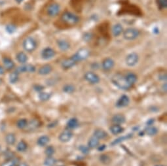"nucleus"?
<instances>
[{
	"label": "nucleus",
	"instance_id": "72a5a7b5",
	"mask_svg": "<svg viewBox=\"0 0 167 166\" xmlns=\"http://www.w3.org/2000/svg\"><path fill=\"white\" fill-rule=\"evenodd\" d=\"M28 123V122L26 118H21L17 122V126L19 129H24L27 127Z\"/></svg>",
	"mask_w": 167,
	"mask_h": 166
},
{
	"label": "nucleus",
	"instance_id": "4be33fe9",
	"mask_svg": "<svg viewBox=\"0 0 167 166\" xmlns=\"http://www.w3.org/2000/svg\"><path fill=\"white\" fill-rule=\"evenodd\" d=\"M110 130L111 133L113 135H118V134H120L123 132L124 128L119 124H114L110 128Z\"/></svg>",
	"mask_w": 167,
	"mask_h": 166
},
{
	"label": "nucleus",
	"instance_id": "6e6d98bb",
	"mask_svg": "<svg viewBox=\"0 0 167 166\" xmlns=\"http://www.w3.org/2000/svg\"><path fill=\"white\" fill-rule=\"evenodd\" d=\"M2 80L1 79V78H0V85H2Z\"/></svg>",
	"mask_w": 167,
	"mask_h": 166
},
{
	"label": "nucleus",
	"instance_id": "7ed1b4c3",
	"mask_svg": "<svg viewBox=\"0 0 167 166\" xmlns=\"http://www.w3.org/2000/svg\"><path fill=\"white\" fill-rule=\"evenodd\" d=\"M140 35L138 30L134 27H129L123 31V37L127 41H133L136 39Z\"/></svg>",
	"mask_w": 167,
	"mask_h": 166
},
{
	"label": "nucleus",
	"instance_id": "58836bf2",
	"mask_svg": "<svg viewBox=\"0 0 167 166\" xmlns=\"http://www.w3.org/2000/svg\"><path fill=\"white\" fill-rule=\"evenodd\" d=\"M54 148L53 146H49V147H47L45 151V155L47 156H52L54 154Z\"/></svg>",
	"mask_w": 167,
	"mask_h": 166
},
{
	"label": "nucleus",
	"instance_id": "c756f323",
	"mask_svg": "<svg viewBox=\"0 0 167 166\" xmlns=\"http://www.w3.org/2000/svg\"><path fill=\"white\" fill-rule=\"evenodd\" d=\"M51 94L48 93V92H39L38 97L39 99L42 101H47L50 100V98L51 97Z\"/></svg>",
	"mask_w": 167,
	"mask_h": 166
},
{
	"label": "nucleus",
	"instance_id": "9b49d317",
	"mask_svg": "<svg viewBox=\"0 0 167 166\" xmlns=\"http://www.w3.org/2000/svg\"><path fill=\"white\" fill-rule=\"evenodd\" d=\"M130 103V99L128 96L126 95H123L116 103V106L119 108L125 107L128 106Z\"/></svg>",
	"mask_w": 167,
	"mask_h": 166
},
{
	"label": "nucleus",
	"instance_id": "864d4df0",
	"mask_svg": "<svg viewBox=\"0 0 167 166\" xmlns=\"http://www.w3.org/2000/svg\"><path fill=\"white\" fill-rule=\"evenodd\" d=\"M17 166H29V165L26 163H21V164H19Z\"/></svg>",
	"mask_w": 167,
	"mask_h": 166
},
{
	"label": "nucleus",
	"instance_id": "cd10ccee",
	"mask_svg": "<svg viewBox=\"0 0 167 166\" xmlns=\"http://www.w3.org/2000/svg\"><path fill=\"white\" fill-rule=\"evenodd\" d=\"M5 142L9 145H13L16 142V136L14 133H8L5 137Z\"/></svg>",
	"mask_w": 167,
	"mask_h": 166
},
{
	"label": "nucleus",
	"instance_id": "a18cd8bd",
	"mask_svg": "<svg viewBox=\"0 0 167 166\" xmlns=\"http://www.w3.org/2000/svg\"><path fill=\"white\" fill-rule=\"evenodd\" d=\"M34 88L35 91H37V92H43V89H44V86L38 85L34 86Z\"/></svg>",
	"mask_w": 167,
	"mask_h": 166
},
{
	"label": "nucleus",
	"instance_id": "20e7f679",
	"mask_svg": "<svg viewBox=\"0 0 167 166\" xmlns=\"http://www.w3.org/2000/svg\"><path fill=\"white\" fill-rule=\"evenodd\" d=\"M23 48L28 53L33 52L37 47V43L35 39L31 37H26L23 41Z\"/></svg>",
	"mask_w": 167,
	"mask_h": 166
},
{
	"label": "nucleus",
	"instance_id": "37998d69",
	"mask_svg": "<svg viewBox=\"0 0 167 166\" xmlns=\"http://www.w3.org/2000/svg\"><path fill=\"white\" fill-rule=\"evenodd\" d=\"M100 160H101L102 162L104 163V164H107V163H109L110 161V157L108 156H107L106 155H102L100 158Z\"/></svg>",
	"mask_w": 167,
	"mask_h": 166
},
{
	"label": "nucleus",
	"instance_id": "f8f14e48",
	"mask_svg": "<svg viewBox=\"0 0 167 166\" xmlns=\"http://www.w3.org/2000/svg\"><path fill=\"white\" fill-rule=\"evenodd\" d=\"M77 63V62L74 60L72 56H71L70 58L66 59V60H64L62 62V67L63 69H68L73 68V67L75 65V64H76Z\"/></svg>",
	"mask_w": 167,
	"mask_h": 166
},
{
	"label": "nucleus",
	"instance_id": "f704fd0d",
	"mask_svg": "<svg viewBox=\"0 0 167 166\" xmlns=\"http://www.w3.org/2000/svg\"><path fill=\"white\" fill-rule=\"evenodd\" d=\"M18 73H17L16 72H12L9 75V82L11 83V84H15L18 81L19 76H18Z\"/></svg>",
	"mask_w": 167,
	"mask_h": 166
},
{
	"label": "nucleus",
	"instance_id": "c85d7f7f",
	"mask_svg": "<svg viewBox=\"0 0 167 166\" xmlns=\"http://www.w3.org/2000/svg\"><path fill=\"white\" fill-rule=\"evenodd\" d=\"M145 132L149 136H156L158 133V129L157 128L154 127V126H149L145 129Z\"/></svg>",
	"mask_w": 167,
	"mask_h": 166
},
{
	"label": "nucleus",
	"instance_id": "39448f33",
	"mask_svg": "<svg viewBox=\"0 0 167 166\" xmlns=\"http://www.w3.org/2000/svg\"><path fill=\"white\" fill-rule=\"evenodd\" d=\"M90 55V51L85 48H81L77 52L73 55L72 57L77 62L85 60L89 58Z\"/></svg>",
	"mask_w": 167,
	"mask_h": 166
},
{
	"label": "nucleus",
	"instance_id": "8fccbe9b",
	"mask_svg": "<svg viewBox=\"0 0 167 166\" xmlns=\"http://www.w3.org/2000/svg\"><path fill=\"white\" fill-rule=\"evenodd\" d=\"M155 122V120L153 119V118H152V119H149L148 120V122H147V124H148V126H151Z\"/></svg>",
	"mask_w": 167,
	"mask_h": 166
},
{
	"label": "nucleus",
	"instance_id": "ea45409f",
	"mask_svg": "<svg viewBox=\"0 0 167 166\" xmlns=\"http://www.w3.org/2000/svg\"><path fill=\"white\" fill-rule=\"evenodd\" d=\"M90 148L89 147H87L85 145H80L79 147V150L81 151L84 155H88V154L90 152Z\"/></svg>",
	"mask_w": 167,
	"mask_h": 166
},
{
	"label": "nucleus",
	"instance_id": "5fc2aeb1",
	"mask_svg": "<svg viewBox=\"0 0 167 166\" xmlns=\"http://www.w3.org/2000/svg\"><path fill=\"white\" fill-rule=\"evenodd\" d=\"M15 1L17 2L18 3H21L24 1V0H15Z\"/></svg>",
	"mask_w": 167,
	"mask_h": 166
},
{
	"label": "nucleus",
	"instance_id": "de8ad7c7",
	"mask_svg": "<svg viewBox=\"0 0 167 166\" xmlns=\"http://www.w3.org/2000/svg\"><path fill=\"white\" fill-rule=\"evenodd\" d=\"M106 148V145H102L101 146H99L98 150L99 151H104V150Z\"/></svg>",
	"mask_w": 167,
	"mask_h": 166
},
{
	"label": "nucleus",
	"instance_id": "09e8293b",
	"mask_svg": "<svg viewBox=\"0 0 167 166\" xmlns=\"http://www.w3.org/2000/svg\"><path fill=\"white\" fill-rule=\"evenodd\" d=\"M153 32L155 34H158L159 33V29L158 27H155L153 29Z\"/></svg>",
	"mask_w": 167,
	"mask_h": 166
},
{
	"label": "nucleus",
	"instance_id": "a211bd4d",
	"mask_svg": "<svg viewBox=\"0 0 167 166\" xmlns=\"http://www.w3.org/2000/svg\"><path fill=\"white\" fill-rule=\"evenodd\" d=\"M112 122L115 124H122L126 122V118L122 114H117L113 117Z\"/></svg>",
	"mask_w": 167,
	"mask_h": 166
},
{
	"label": "nucleus",
	"instance_id": "c9c22d12",
	"mask_svg": "<svg viewBox=\"0 0 167 166\" xmlns=\"http://www.w3.org/2000/svg\"><path fill=\"white\" fill-rule=\"evenodd\" d=\"M39 126V122L38 120H31L29 123H28L27 127L30 129H34L35 128H38Z\"/></svg>",
	"mask_w": 167,
	"mask_h": 166
},
{
	"label": "nucleus",
	"instance_id": "dca6fc26",
	"mask_svg": "<svg viewBox=\"0 0 167 166\" xmlns=\"http://www.w3.org/2000/svg\"><path fill=\"white\" fill-rule=\"evenodd\" d=\"M53 70L52 66L49 64H45L44 65L41 66L38 70V73L41 75H47L49 74Z\"/></svg>",
	"mask_w": 167,
	"mask_h": 166
},
{
	"label": "nucleus",
	"instance_id": "9d476101",
	"mask_svg": "<svg viewBox=\"0 0 167 166\" xmlns=\"http://www.w3.org/2000/svg\"><path fill=\"white\" fill-rule=\"evenodd\" d=\"M55 51L53 49L47 47V48H45L42 50L41 55L43 59L47 60L53 58L55 56Z\"/></svg>",
	"mask_w": 167,
	"mask_h": 166
},
{
	"label": "nucleus",
	"instance_id": "4d7b16f0",
	"mask_svg": "<svg viewBox=\"0 0 167 166\" xmlns=\"http://www.w3.org/2000/svg\"><path fill=\"white\" fill-rule=\"evenodd\" d=\"M156 166H164V165H157Z\"/></svg>",
	"mask_w": 167,
	"mask_h": 166
},
{
	"label": "nucleus",
	"instance_id": "4c0bfd02",
	"mask_svg": "<svg viewBox=\"0 0 167 166\" xmlns=\"http://www.w3.org/2000/svg\"><path fill=\"white\" fill-rule=\"evenodd\" d=\"M156 3L160 10L166 9L167 7V0H156Z\"/></svg>",
	"mask_w": 167,
	"mask_h": 166
},
{
	"label": "nucleus",
	"instance_id": "2eb2a0df",
	"mask_svg": "<svg viewBox=\"0 0 167 166\" xmlns=\"http://www.w3.org/2000/svg\"><path fill=\"white\" fill-rule=\"evenodd\" d=\"M3 63L6 70L10 71L15 68V63L11 58L8 57H4L3 58Z\"/></svg>",
	"mask_w": 167,
	"mask_h": 166
},
{
	"label": "nucleus",
	"instance_id": "412c9836",
	"mask_svg": "<svg viewBox=\"0 0 167 166\" xmlns=\"http://www.w3.org/2000/svg\"><path fill=\"white\" fill-rule=\"evenodd\" d=\"M19 159L18 158L14 157L13 158L6 160L2 164L1 166H17L19 164Z\"/></svg>",
	"mask_w": 167,
	"mask_h": 166
},
{
	"label": "nucleus",
	"instance_id": "7c9ffc66",
	"mask_svg": "<svg viewBox=\"0 0 167 166\" xmlns=\"http://www.w3.org/2000/svg\"><path fill=\"white\" fill-rule=\"evenodd\" d=\"M27 148H28V145L25 141L22 140L17 144V150L18 152H25L26 151Z\"/></svg>",
	"mask_w": 167,
	"mask_h": 166
},
{
	"label": "nucleus",
	"instance_id": "ddd939ff",
	"mask_svg": "<svg viewBox=\"0 0 167 166\" xmlns=\"http://www.w3.org/2000/svg\"><path fill=\"white\" fill-rule=\"evenodd\" d=\"M72 132L69 131V130H67V131L63 132L60 134L58 139L61 142H62V143H66V142H68L71 140V138H72Z\"/></svg>",
	"mask_w": 167,
	"mask_h": 166
},
{
	"label": "nucleus",
	"instance_id": "bb28decb",
	"mask_svg": "<svg viewBox=\"0 0 167 166\" xmlns=\"http://www.w3.org/2000/svg\"><path fill=\"white\" fill-rule=\"evenodd\" d=\"M99 144H100L99 139H97V137H95L94 136L90 137L88 141V147L90 148H94L97 147L99 145Z\"/></svg>",
	"mask_w": 167,
	"mask_h": 166
},
{
	"label": "nucleus",
	"instance_id": "1a4fd4ad",
	"mask_svg": "<svg viewBox=\"0 0 167 166\" xmlns=\"http://www.w3.org/2000/svg\"><path fill=\"white\" fill-rule=\"evenodd\" d=\"M85 79L93 85L98 84L100 82V77L96 73L90 72H87L85 74Z\"/></svg>",
	"mask_w": 167,
	"mask_h": 166
},
{
	"label": "nucleus",
	"instance_id": "f257e3e1",
	"mask_svg": "<svg viewBox=\"0 0 167 166\" xmlns=\"http://www.w3.org/2000/svg\"><path fill=\"white\" fill-rule=\"evenodd\" d=\"M111 81L117 88L121 90H126L131 88V86L127 82L125 77L121 74H115L111 78Z\"/></svg>",
	"mask_w": 167,
	"mask_h": 166
},
{
	"label": "nucleus",
	"instance_id": "aec40b11",
	"mask_svg": "<svg viewBox=\"0 0 167 166\" xmlns=\"http://www.w3.org/2000/svg\"><path fill=\"white\" fill-rule=\"evenodd\" d=\"M126 80L128 84L132 87L137 81V76L133 73H129L125 76Z\"/></svg>",
	"mask_w": 167,
	"mask_h": 166
},
{
	"label": "nucleus",
	"instance_id": "473e14b6",
	"mask_svg": "<svg viewBox=\"0 0 167 166\" xmlns=\"http://www.w3.org/2000/svg\"><path fill=\"white\" fill-rule=\"evenodd\" d=\"M56 163L57 160L52 156H47L44 161V165L45 166H54Z\"/></svg>",
	"mask_w": 167,
	"mask_h": 166
},
{
	"label": "nucleus",
	"instance_id": "a19ab883",
	"mask_svg": "<svg viewBox=\"0 0 167 166\" xmlns=\"http://www.w3.org/2000/svg\"><path fill=\"white\" fill-rule=\"evenodd\" d=\"M5 30L8 33L13 34L16 30H17V26L14 24H8L6 26Z\"/></svg>",
	"mask_w": 167,
	"mask_h": 166
},
{
	"label": "nucleus",
	"instance_id": "a878e982",
	"mask_svg": "<svg viewBox=\"0 0 167 166\" xmlns=\"http://www.w3.org/2000/svg\"><path fill=\"white\" fill-rule=\"evenodd\" d=\"M50 141V138L47 136H43L40 137L38 138L37 141V143L40 147H44V146L47 145Z\"/></svg>",
	"mask_w": 167,
	"mask_h": 166
},
{
	"label": "nucleus",
	"instance_id": "4468645a",
	"mask_svg": "<svg viewBox=\"0 0 167 166\" xmlns=\"http://www.w3.org/2000/svg\"><path fill=\"white\" fill-rule=\"evenodd\" d=\"M115 65V62L113 59L110 58H107L105 60L103 61L102 64V68L105 71H109L112 69Z\"/></svg>",
	"mask_w": 167,
	"mask_h": 166
},
{
	"label": "nucleus",
	"instance_id": "3c124183",
	"mask_svg": "<svg viewBox=\"0 0 167 166\" xmlns=\"http://www.w3.org/2000/svg\"><path fill=\"white\" fill-rule=\"evenodd\" d=\"M4 73H5V70H4V68H3V67L0 65V75H3Z\"/></svg>",
	"mask_w": 167,
	"mask_h": 166
},
{
	"label": "nucleus",
	"instance_id": "c03bdc74",
	"mask_svg": "<svg viewBox=\"0 0 167 166\" xmlns=\"http://www.w3.org/2000/svg\"><path fill=\"white\" fill-rule=\"evenodd\" d=\"M5 157L6 158V160H9V159H11V158H13L15 157V155L14 153L11 151H6L5 152Z\"/></svg>",
	"mask_w": 167,
	"mask_h": 166
},
{
	"label": "nucleus",
	"instance_id": "603ef678",
	"mask_svg": "<svg viewBox=\"0 0 167 166\" xmlns=\"http://www.w3.org/2000/svg\"><path fill=\"white\" fill-rule=\"evenodd\" d=\"M162 90H164L165 92H166V88H167V85H166V83H165V84L162 85Z\"/></svg>",
	"mask_w": 167,
	"mask_h": 166
},
{
	"label": "nucleus",
	"instance_id": "2f4dec72",
	"mask_svg": "<svg viewBox=\"0 0 167 166\" xmlns=\"http://www.w3.org/2000/svg\"><path fill=\"white\" fill-rule=\"evenodd\" d=\"M67 127L70 129H74L77 127L78 126V120L75 118H71L67 122Z\"/></svg>",
	"mask_w": 167,
	"mask_h": 166
},
{
	"label": "nucleus",
	"instance_id": "f03ea898",
	"mask_svg": "<svg viewBox=\"0 0 167 166\" xmlns=\"http://www.w3.org/2000/svg\"><path fill=\"white\" fill-rule=\"evenodd\" d=\"M79 17L75 14L69 11H66L64 13L61 17V21L66 23L67 25L73 26L75 25L79 22Z\"/></svg>",
	"mask_w": 167,
	"mask_h": 166
},
{
	"label": "nucleus",
	"instance_id": "0eeeda50",
	"mask_svg": "<svg viewBox=\"0 0 167 166\" xmlns=\"http://www.w3.org/2000/svg\"><path fill=\"white\" fill-rule=\"evenodd\" d=\"M60 10H61V7L58 3H52L47 8V13L49 17H54L59 13Z\"/></svg>",
	"mask_w": 167,
	"mask_h": 166
},
{
	"label": "nucleus",
	"instance_id": "b1692460",
	"mask_svg": "<svg viewBox=\"0 0 167 166\" xmlns=\"http://www.w3.org/2000/svg\"><path fill=\"white\" fill-rule=\"evenodd\" d=\"M123 31V26L121 24H116L112 27V33L115 37H118Z\"/></svg>",
	"mask_w": 167,
	"mask_h": 166
},
{
	"label": "nucleus",
	"instance_id": "393cba45",
	"mask_svg": "<svg viewBox=\"0 0 167 166\" xmlns=\"http://www.w3.org/2000/svg\"><path fill=\"white\" fill-rule=\"evenodd\" d=\"M17 60L20 63V64H25L27 62L28 58L27 55L23 52H20L17 54Z\"/></svg>",
	"mask_w": 167,
	"mask_h": 166
},
{
	"label": "nucleus",
	"instance_id": "49530a36",
	"mask_svg": "<svg viewBox=\"0 0 167 166\" xmlns=\"http://www.w3.org/2000/svg\"><path fill=\"white\" fill-rule=\"evenodd\" d=\"M166 73H162L161 75H159V79L161 81H166Z\"/></svg>",
	"mask_w": 167,
	"mask_h": 166
},
{
	"label": "nucleus",
	"instance_id": "f3484780",
	"mask_svg": "<svg viewBox=\"0 0 167 166\" xmlns=\"http://www.w3.org/2000/svg\"><path fill=\"white\" fill-rule=\"evenodd\" d=\"M57 45L58 48L62 51H66L70 48V44L66 40L64 39H58L57 41Z\"/></svg>",
	"mask_w": 167,
	"mask_h": 166
},
{
	"label": "nucleus",
	"instance_id": "79ce46f5",
	"mask_svg": "<svg viewBox=\"0 0 167 166\" xmlns=\"http://www.w3.org/2000/svg\"><path fill=\"white\" fill-rule=\"evenodd\" d=\"M93 37V35L91 33H89V32L85 33L84 35H83V40H84L85 42L90 41L91 40H92Z\"/></svg>",
	"mask_w": 167,
	"mask_h": 166
},
{
	"label": "nucleus",
	"instance_id": "5701e85b",
	"mask_svg": "<svg viewBox=\"0 0 167 166\" xmlns=\"http://www.w3.org/2000/svg\"><path fill=\"white\" fill-rule=\"evenodd\" d=\"M94 136L98 139H103L108 137V133L102 129H97L94 132Z\"/></svg>",
	"mask_w": 167,
	"mask_h": 166
},
{
	"label": "nucleus",
	"instance_id": "6e6552de",
	"mask_svg": "<svg viewBox=\"0 0 167 166\" xmlns=\"http://www.w3.org/2000/svg\"><path fill=\"white\" fill-rule=\"evenodd\" d=\"M15 72L17 73H34L35 72V67L31 64H26L22 65L21 66H19L16 69Z\"/></svg>",
	"mask_w": 167,
	"mask_h": 166
},
{
	"label": "nucleus",
	"instance_id": "6ab92c4d",
	"mask_svg": "<svg viewBox=\"0 0 167 166\" xmlns=\"http://www.w3.org/2000/svg\"><path fill=\"white\" fill-rule=\"evenodd\" d=\"M132 137H133V134H131V133H129V134H128V135H126V136H124L119 137L117 138V139H115L113 141L111 142V143H110V145L115 146V145H116L117 144L122 143V142H123V141L128 140V139H130V138H132Z\"/></svg>",
	"mask_w": 167,
	"mask_h": 166
},
{
	"label": "nucleus",
	"instance_id": "423d86ee",
	"mask_svg": "<svg viewBox=\"0 0 167 166\" xmlns=\"http://www.w3.org/2000/svg\"><path fill=\"white\" fill-rule=\"evenodd\" d=\"M139 60V56L137 53H131L127 55V56L125 59L126 64L129 67H133L136 65Z\"/></svg>",
	"mask_w": 167,
	"mask_h": 166
},
{
	"label": "nucleus",
	"instance_id": "e433bc0d",
	"mask_svg": "<svg viewBox=\"0 0 167 166\" xmlns=\"http://www.w3.org/2000/svg\"><path fill=\"white\" fill-rule=\"evenodd\" d=\"M75 86L72 85H66L63 87V91L67 94H71L75 91Z\"/></svg>",
	"mask_w": 167,
	"mask_h": 166
}]
</instances>
